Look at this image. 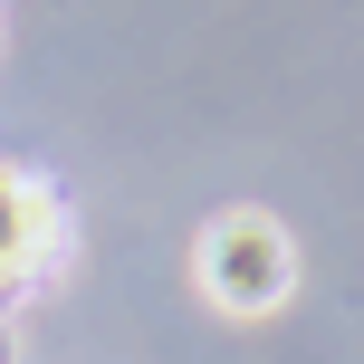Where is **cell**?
Returning <instances> with one entry per match:
<instances>
[{"label":"cell","mask_w":364,"mask_h":364,"mask_svg":"<svg viewBox=\"0 0 364 364\" xmlns=\"http://www.w3.org/2000/svg\"><path fill=\"white\" fill-rule=\"evenodd\" d=\"M192 278L220 316H278L288 288H297V240L269 211H220L192 250Z\"/></svg>","instance_id":"1"},{"label":"cell","mask_w":364,"mask_h":364,"mask_svg":"<svg viewBox=\"0 0 364 364\" xmlns=\"http://www.w3.org/2000/svg\"><path fill=\"white\" fill-rule=\"evenodd\" d=\"M58 250H68V211H58V192H48L38 173L0 164V297H10L29 269H48Z\"/></svg>","instance_id":"2"}]
</instances>
